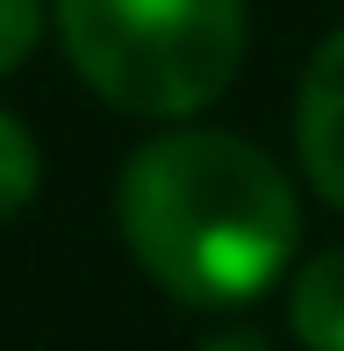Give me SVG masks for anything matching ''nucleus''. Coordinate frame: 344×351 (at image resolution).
<instances>
[{"instance_id": "20e7f679", "label": "nucleus", "mask_w": 344, "mask_h": 351, "mask_svg": "<svg viewBox=\"0 0 344 351\" xmlns=\"http://www.w3.org/2000/svg\"><path fill=\"white\" fill-rule=\"evenodd\" d=\"M287 315H294V337L308 351H344V244L316 251V258L294 273Z\"/></svg>"}, {"instance_id": "f257e3e1", "label": "nucleus", "mask_w": 344, "mask_h": 351, "mask_svg": "<svg viewBox=\"0 0 344 351\" xmlns=\"http://www.w3.org/2000/svg\"><path fill=\"white\" fill-rule=\"evenodd\" d=\"M115 215L136 265L186 308H230L265 294L302 237L287 172L230 130L151 136L122 165Z\"/></svg>"}, {"instance_id": "0eeeda50", "label": "nucleus", "mask_w": 344, "mask_h": 351, "mask_svg": "<svg viewBox=\"0 0 344 351\" xmlns=\"http://www.w3.org/2000/svg\"><path fill=\"white\" fill-rule=\"evenodd\" d=\"M201 351H273L265 337H251V330H230V337H208Z\"/></svg>"}, {"instance_id": "7ed1b4c3", "label": "nucleus", "mask_w": 344, "mask_h": 351, "mask_svg": "<svg viewBox=\"0 0 344 351\" xmlns=\"http://www.w3.org/2000/svg\"><path fill=\"white\" fill-rule=\"evenodd\" d=\"M294 136H302V172L330 208H344V29L308 58L302 72V108H294Z\"/></svg>"}, {"instance_id": "423d86ee", "label": "nucleus", "mask_w": 344, "mask_h": 351, "mask_svg": "<svg viewBox=\"0 0 344 351\" xmlns=\"http://www.w3.org/2000/svg\"><path fill=\"white\" fill-rule=\"evenodd\" d=\"M43 36V0H0V72H14Z\"/></svg>"}, {"instance_id": "39448f33", "label": "nucleus", "mask_w": 344, "mask_h": 351, "mask_svg": "<svg viewBox=\"0 0 344 351\" xmlns=\"http://www.w3.org/2000/svg\"><path fill=\"white\" fill-rule=\"evenodd\" d=\"M36 180H43V158L29 143V130L14 115H0V222H14L36 201Z\"/></svg>"}, {"instance_id": "f03ea898", "label": "nucleus", "mask_w": 344, "mask_h": 351, "mask_svg": "<svg viewBox=\"0 0 344 351\" xmlns=\"http://www.w3.org/2000/svg\"><path fill=\"white\" fill-rule=\"evenodd\" d=\"M79 79L122 115H194L244 65V0H58Z\"/></svg>"}]
</instances>
